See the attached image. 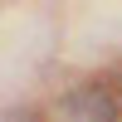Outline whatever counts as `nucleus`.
Instances as JSON below:
<instances>
[{"instance_id":"obj_1","label":"nucleus","mask_w":122,"mask_h":122,"mask_svg":"<svg viewBox=\"0 0 122 122\" xmlns=\"http://www.w3.org/2000/svg\"><path fill=\"white\" fill-rule=\"evenodd\" d=\"M117 112H122L117 93L103 83H83L54 103V122H117Z\"/></svg>"},{"instance_id":"obj_3","label":"nucleus","mask_w":122,"mask_h":122,"mask_svg":"<svg viewBox=\"0 0 122 122\" xmlns=\"http://www.w3.org/2000/svg\"><path fill=\"white\" fill-rule=\"evenodd\" d=\"M117 103H122V68H117Z\"/></svg>"},{"instance_id":"obj_2","label":"nucleus","mask_w":122,"mask_h":122,"mask_svg":"<svg viewBox=\"0 0 122 122\" xmlns=\"http://www.w3.org/2000/svg\"><path fill=\"white\" fill-rule=\"evenodd\" d=\"M5 122H34V117H29L25 107H10V112H5Z\"/></svg>"}]
</instances>
